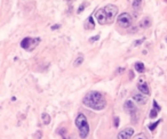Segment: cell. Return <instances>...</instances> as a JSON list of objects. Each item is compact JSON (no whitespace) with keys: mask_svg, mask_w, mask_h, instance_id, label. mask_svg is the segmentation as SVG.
Masks as SVG:
<instances>
[{"mask_svg":"<svg viewBox=\"0 0 167 139\" xmlns=\"http://www.w3.org/2000/svg\"><path fill=\"white\" fill-rule=\"evenodd\" d=\"M82 104L87 107L93 108L95 111H102L106 106V100L101 92L89 91L84 97Z\"/></svg>","mask_w":167,"mask_h":139,"instance_id":"obj_1","label":"cell"},{"mask_svg":"<svg viewBox=\"0 0 167 139\" xmlns=\"http://www.w3.org/2000/svg\"><path fill=\"white\" fill-rule=\"evenodd\" d=\"M76 125H77L78 130H79V136L80 138H86L87 136L89 135V125L87 122V119L84 114H78L77 119H76Z\"/></svg>","mask_w":167,"mask_h":139,"instance_id":"obj_2","label":"cell"},{"mask_svg":"<svg viewBox=\"0 0 167 139\" xmlns=\"http://www.w3.org/2000/svg\"><path fill=\"white\" fill-rule=\"evenodd\" d=\"M132 16L128 14V13H122L118 16V24L124 29L129 28L132 25Z\"/></svg>","mask_w":167,"mask_h":139,"instance_id":"obj_3","label":"cell"},{"mask_svg":"<svg viewBox=\"0 0 167 139\" xmlns=\"http://www.w3.org/2000/svg\"><path fill=\"white\" fill-rule=\"evenodd\" d=\"M104 10H105V14H106L108 23H111V22L114 20L116 15L118 14V9H117V7L113 6V5H108V6L104 7Z\"/></svg>","mask_w":167,"mask_h":139,"instance_id":"obj_4","label":"cell"},{"mask_svg":"<svg viewBox=\"0 0 167 139\" xmlns=\"http://www.w3.org/2000/svg\"><path fill=\"white\" fill-rule=\"evenodd\" d=\"M135 130L132 127H127L122 129L121 131L118 133V139H130L134 135Z\"/></svg>","mask_w":167,"mask_h":139,"instance_id":"obj_5","label":"cell"},{"mask_svg":"<svg viewBox=\"0 0 167 139\" xmlns=\"http://www.w3.org/2000/svg\"><path fill=\"white\" fill-rule=\"evenodd\" d=\"M96 20L100 24H104L108 23V18H106V14H105V10H104V8H101V9H98L97 13H96Z\"/></svg>","mask_w":167,"mask_h":139,"instance_id":"obj_6","label":"cell"},{"mask_svg":"<svg viewBox=\"0 0 167 139\" xmlns=\"http://www.w3.org/2000/svg\"><path fill=\"white\" fill-rule=\"evenodd\" d=\"M133 99L137 104H140V105H144V104L147 103L148 97L147 95H144L142 92H139V94L137 92H133Z\"/></svg>","mask_w":167,"mask_h":139,"instance_id":"obj_7","label":"cell"},{"mask_svg":"<svg viewBox=\"0 0 167 139\" xmlns=\"http://www.w3.org/2000/svg\"><path fill=\"white\" fill-rule=\"evenodd\" d=\"M137 89H139L142 94H144V95H147V96L150 94V91H149V87H148L147 82H145L143 79H140L139 84H137Z\"/></svg>","mask_w":167,"mask_h":139,"instance_id":"obj_8","label":"cell"},{"mask_svg":"<svg viewBox=\"0 0 167 139\" xmlns=\"http://www.w3.org/2000/svg\"><path fill=\"white\" fill-rule=\"evenodd\" d=\"M125 110L130 112V113H132L130 115L134 118L135 113H136V106H135L134 103H133L132 100H126V102H125Z\"/></svg>","mask_w":167,"mask_h":139,"instance_id":"obj_9","label":"cell"},{"mask_svg":"<svg viewBox=\"0 0 167 139\" xmlns=\"http://www.w3.org/2000/svg\"><path fill=\"white\" fill-rule=\"evenodd\" d=\"M31 44H32V39L31 38H24L21 42V46L24 49H30L31 48Z\"/></svg>","mask_w":167,"mask_h":139,"instance_id":"obj_10","label":"cell"},{"mask_svg":"<svg viewBox=\"0 0 167 139\" xmlns=\"http://www.w3.org/2000/svg\"><path fill=\"white\" fill-rule=\"evenodd\" d=\"M86 29H88V30H93L94 28H95V23H94V18L92 17V16H89L88 17V20H87V22H86V25H85Z\"/></svg>","mask_w":167,"mask_h":139,"instance_id":"obj_11","label":"cell"},{"mask_svg":"<svg viewBox=\"0 0 167 139\" xmlns=\"http://www.w3.org/2000/svg\"><path fill=\"white\" fill-rule=\"evenodd\" d=\"M41 119H42V123L46 124V125L50 123V116H49V114H47V113H42V114H41Z\"/></svg>","mask_w":167,"mask_h":139,"instance_id":"obj_12","label":"cell"},{"mask_svg":"<svg viewBox=\"0 0 167 139\" xmlns=\"http://www.w3.org/2000/svg\"><path fill=\"white\" fill-rule=\"evenodd\" d=\"M135 70L139 72V73H143V72L145 71L144 64H143V63H136V64H135Z\"/></svg>","mask_w":167,"mask_h":139,"instance_id":"obj_13","label":"cell"},{"mask_svg":"<svg viewBox=\"0 0 167 139\" xmlns=\"http://www.w3.org/2000/svg\"><path fill=\"white\" fill-rule=\"evenodd\" d=\"M82 62H84V57H82V56H78L77 58H76V60L74 62V68L80 66V65L82 64Z\"/></svg>","mask_w":167,"mask_h":139,"instance_id":"obj_14","label":"cell"},{"mask_svg":"<svg viewBox=\"0 0 167 139\" xmlns=\"http://www.w3.org/2000/svg\"><path fill=\"white\" fill-rule=\"evenodd\" d=\"M150 25H151L150 18H144V20L141 22V26H142V28H149Z\"/></svg>","mask_w":167,"mask_h":139,"instance_id":"obj_15","label":"cell"},{"mask_svg":"<svg viewBox=\"0 0 167 139\" xmlns=\"http://www.w3.org/2000/svg\"><path fill=\"white\" fill-rule=\"evenodd\" d=\"M157 115H158V111H157L156 108H153V110H151V112H150V118H151V119H153V118H156Z\"/></svg>","mask_w":167,"mask_h":139,"instance_id":"obj_16","label":"cell"},{"mask_svg":"<svg viewBox=\"0 0 167 139\" xmlns=\"http://www.w3.org/2000/svg\"><path fill=\"white\" fill-rule=\"evenodd\" d=\"M158 123H160V120H159V121H157V122H155V123L150 124V125H149V129H150L151 131H153V130H155V128L158 125Z\"/></svg>","mask_w":167,"mask_h":139,"instance_id":"obj_17","label":"cell"},{"mask_svg":"<svg viewBox=\"0 0 167 139\" xmlns=\"http://www.w3.org/2000/svg\"><path fill=\"white\" fill-rule=\"evenodd\" d=\"M153 107H155L158 112L160 111V107L158 106V104H157V102H156V100H153Z\"/></svg>","mask_w":167,"mask_h":139,"instance_id":"obj_18","label":"cell"},{"mask_svg":"<svg viewBox=\"0 0 167 139\" xmlns=\"http://www.w3.org/2000/svg\"><path fill=\"white\" fill-rule=\"evenodd\" d=\"M119 125V118H114V127H118Z\"/></svg>","mask_w":167,"mask_h":139,"instance_id":"obj_19","label":"cell"},{"mask_svg":"<svg viewBox=\"0 0 167 139\" xmlns=\"http://www.w3.org/2000/svg\"><path fill=\"white\" fill-rule=\"evenodd\" d=\"M98 38H100L98 36H95V37H93V38H90L89 41H90V42H94V41H95V40H97Z\"/></svg>","mask_w":167,"mask_h":139,"instance_id":"obj_20","label":"cell"},{"mask_svg":"<svg viewBox=\"0 0 167 139\" xmlns=\"http://www.w3.org/2000/svg\"><path fill=\"white\" fill-rule=\"evenodd\" d=\"M84 9H85V5H82V6H80V7H79V9H78V13L80 14V13H82V10H84Z\"/></svg>","mask_w":167,"mask_h":139,"instance_id":"obj_21","label":"cell"},{"mask_svg":"<svg viewBox=\"0 0 167 139\" xmlns=\"http://www.w3.org/2000/svg\"><path fill=\"white\" fill-rule=\"evenodd\" d=\"M135 139H147V138H145V137H144V136H143V135H139V136H137V137H136V138H135Z\"/></svg>","mask_w":167,"mask_h":139,"instance_id":"obj_22","label":"cell"},{"mask_svg":"<svg viewBox=\"0 0 167 139\" xmlns=\"http://www.w3.org/2000/svg\"><path fill=\"white\" fill-rule=\"evenodd\" d=\"M142 41H143V40H139V41H137V42H135V44H134V46H137V44H142Z\"/></svg>","mask_w":167,"mask_h":139,"instance_id":"obj_23","label":"cell"},{"mask_svg":"<svg viewBox=\"0 0 167 139\" xmlns=\"http://www.w3.org/2000/svg\"><path fill=\"white\" fill-rule=\"evenodd\" d=\"M60 28V25H54V26H52V30H55V29H58Z\"/></svg>","mask_w":167,"mask_h":139,"instance_id":"obj_24","label":"cell"},{"mask_svg":"<svg viewBox=\"0 0 167 139\" xmlns=\"http://www.w3.org/2000/svg\"><path fill=\"white\" fill-rule=\"evenodd\" d=\"M64 139H74V138H71V137H69V138H64Z\"/></svg>","mask_w":167,"mask_h":139,"instance_id":"obj_25","label":"cell"}]
</instances>
